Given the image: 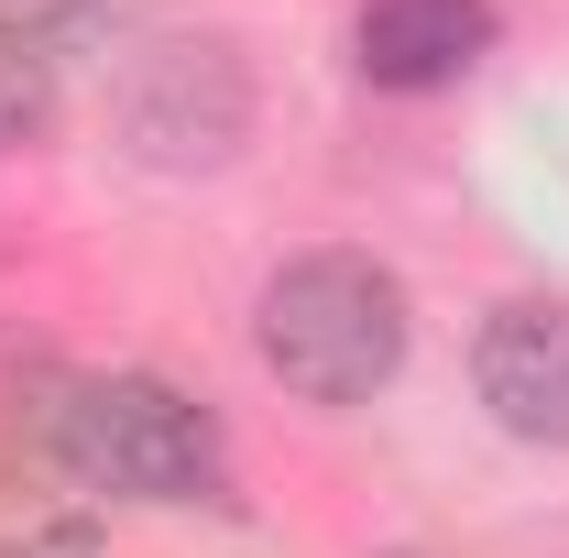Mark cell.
I'll return each instance as SVG.
<instances>
[{"label":"cell","instance_id":"obj_8","mask_svg":"<svg viewBox=\"0 0 569 558\" xmlns=\"http://www.w3.org/2000/svg\"><path fill=\"white\" fill-rule=\"evenodd\" d=\"M372 558H427V548H372Z\"/></svg>","mask_w":569,"mask_h":558},{"label":"cell","instance_id":"obj_6","mask_svg":"<svg viewBox=\"0 0 569 558\" xmlns=\"http://www.w3.org/2000/svg\"><path fill=\"white\" fill-rule=\"evenodd\" d=\"M44 132H56V56L0 33V153H22Z\"/></svg>","mask_w":569,"mask_h":558},{"label":"cell","instance_id":"obj_4","mask_svg":"<svg viewBox=\"0 0 569 558\" xmlns=\"http://www.w3.org/2000/svg\"><path fill=\"white\" fill-rule=\"evenodd\" d=\"M471 395L503 438L569 449V296H503L471 329Z\"/></svg>","mask_w":569,"mask_h":558},{"label":"cell","instance_id":"obj_1","mask_svg":"<svg viewBox=\"0 0 569 558\" xmlns=\"http://www.w3.org/2000/svg\"><path fill=\"white\" fill-rule=\"evenodd\" d=\"M252 350L296 406H372L406 350H417V307H406V275L372 263L351 241H318L263 275L252 296Z\"/></svg>","mask_w":569,"mask_h":558},{"label":"cell","instance_id":"obj_5","mask_svg":"<svg viewBox=\"0 0 569 558\" xmlns=\"http://www.w3.org/2000/svg\"><path fill=\"white\" fill-rule=\"evenodd\" d=\"M493 0H361L351 22V67L395 99H427V88H460V77L493 56Z\"/></svg>","mask_w":569,"mask_h":558},{"label":"cell","instance_id":"obj_7","mask_svg":"<svg viewBox=\"0 0 569 558\" xmlns=\"http://www.w3.org/2000/svg\"><path fill=\"white\" fill-rule=\"evenodd\" d=\"M0 558H110V548H99V526H88V515H56V526L0 537Z\"/></svg>","mask_w":569,"mask_h":558},{"label":"cell","instance_id":"obj_3","mask_svg":"<svg viewBox=\"0 0 569 558\" xmlns=\"http://www.w3.org/2000/svg\"><path fill=\"white\" fill-rule=\"evenodd\" d=\"M121 153L153 165V176H209L252 142V67L230 33H164L121 67Z\"/></svg>","mask_w":569,"mask_h":558},{"label":"cell","instance_id":"obj_2","mask_svg":"<svg viewBox=\"0 0 569 558\" xmlns=\"http://www.w3.org/2000/svg\"><path fill=\"white\" fill-rule=\"evenodd\" d=\"M33 449L67 482L121 492V504H209L230 482L219 417L187 383H164V372H67L33 406Z\"/></svg>","mask_w":569,"mask_h":558}]
</instances>
